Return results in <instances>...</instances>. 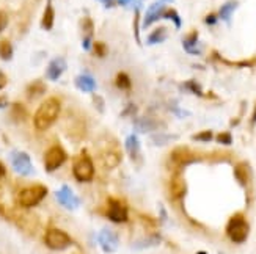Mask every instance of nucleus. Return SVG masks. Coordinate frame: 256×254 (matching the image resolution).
Here are the masks:
<instances>
[{
	"label": "nucleus",
	"mask_w": 256,
	"mask_h": 254,
	"mask_svg": "<svg viewBox=\"0 0 256 254\" xmlns=\"http://www.w3.org/2000/svg\"><path fill=\"white\" fill-rule=\"evenodd\" d=\"M107 217L110 222L114 223H126L129 218V212L128 207L116 200H110L108 201V211H107Z\"/></svg>",
	"instance_id": "6e6552de"
},
{
	"label": "nucleus",
	"mask_w": 256,
	"mask_h": 254,
	"mask_svg": "<svg viewBox=\"0 0 256 254\" xmlns=\"http://www.w3.org/2000/svg\"><path fill=\"white\" fill-rule=\"evenodd\" d=\"M238 5L239 3L236 2V0H230V2H226L225 5H222V8L218 11V16L224 19V20H230V17L232 16V13L236 11Z\"/></svg>",
	"instance_id": "6ab92c4d"
},
{
	"label": "nucleus",
	"mask_w": 256,
	"mask_h": 254,
	"mask_svg": "<svg viewBox=\"0 0 256 254\" xmlns=\"http://www.w3.org/2000/svg\"><path fill=\"white\" fill-rule=\"evenodd\" d=\"M187 193V184L181 174H174L170 181V195L174 200H182Z\"/></svg>",
	"instance_id": "ddd939ff"
},
{
	"label": "nucleus",
	"mask_w": 256,
	"mask_h": 254,
	"mask_svg": "<svg viewBox=\"0 0 256 254\" xmlns=\"http://www.w3.org/2000/svg\"><path fill=\"white\" fill-rule=\"evenodd\" d=\"M217 143H220V145H224V146H230L231 143H232V137L230 132H222V134H218L216 137Z\"/></svg>",
	"instance_id": "c756f323"
},
{
	"label": "nucleus",
	"mask_w": 256,
	"mask_h": 254,
	"mask_svg": "<svg viewBox=\"0 0 256 254\" xmlns=\"http://www.w3.org/2000/svg\"><path fill=\"white\" fill-rule=\"evenodd\" d=\"M98 244L106 253H115L118 250V237L114 231L110 229H102L98 234Z\"/></svg>",
	"instance_id": "9d476101"
},
{
	"label": "nucleus",
	"mask_w": 256,
	"mask_h": 254,
	"mask_svg": "<svg viewBox=\"0 0 256 254\" xmlns=\"http://www.w3.org/2000/svg\"><path fill=\"white\" fill-rule=\"evenodd\" d=\"M11 115H13V118L16 121H24L26 116H27V112H26V108L22 107L20 104H14L13 110H11Z\"/></svg>",
	"instance_id": "bb28decb"
},
{
	"label": "nucleus",
	"mask_w": 256,
	"mask_h": 254,
	"mask_svg": "<svg viewBox=\"0 0 256 254\" xmlns=\"http://www.w3.org/2000/svg\"><path fill=\"white\" fill-rule=\"evenodd\" d=\"M164 2H172V0H164Z\"/></svg>",
	"instance_id": "a19ab883"
},
{
	"label": "nucleus",
	"mask_w": 256,
	"mask_h": 254,
	"mask_svg": "<svg viewBox=\"0 0 256 254\" xmlns=\"http://www.w3.org/2000/svg\"><path fill=\"white\" fill-rule=\"evenodd\" d=\"M170 159H172V162L174 165H178V167H186V165H190V163H194L196 160L194 154L187 148H176L172 152Z\"/></svg>",
	"instance_id": "f8f14e48"
},
{
	"label": "nucleus",
	"mask_w": 256,
	"mask_h": 254,
	"mask_svg": "<svg viewBox=\"0 0 256 254\" xmlns=\"http://www.w3.org/2000/svg\"><path fill=\"white\" fill-rule=\"evenodd\" d=\"M164 11H165V8H164V5H162L160 2L151 5V6L148 8V11H146V16H144L143 27H150V25L152 24V22H156L159 17H162V16H164Z\"/></svg>",
	"instance_id": "2eb2a0df"
},
{
	"label": "nucleus",
	"mask_w": 256,
	"mask_h": 254,
	"mask_svg": "<svg viewBox=\"0 0 256 254\" xmlns=\"http://www.w3.org/2000/svg\"><path fill=\"white\" fill-rule=\"evenodd\" d=\"M64 71H66V61L62 57H58V58H54L49 63L46 75H48L49 80H58Z\"/></svg>",
	"instance_id": "4468645a"
},
{
	"label": "nucleus",
	"mask_w": 256,
	"mask_h": 254,
	"mask_svg": "<svg viewBox=\"0 0 256 254\" xmlns=\"http://www.w3.org/2000/svg\"><path fill=\"white\" fill-rule=\"evenodd\" d=\"M62 110V104L58 99L49 97L46 99L36 110L35 116H33V124L38 130H48L55 121H57Z\"/></svg>",
	"instance_id": "f257e3e1"
},
{
	"label": "nucleus",
	"mask_w": 256,
	"mask_h": 254,
	"mask_svg": "<svg viewBox=\"0 0 256 254\" xmlns=\"http://www.w3.org/2000/svg\"><path fill=\"white\" fill-rule=\"evenodd\" d=\"M234 178L238 181V184L244 189H247L252 182V168L247 162H240L234 167Z\"/></svg>",
	"instance_id": "9b49d317"
},
{
	"label": "nucleus",
	"mask_w": 256,
	"mask_h": 254,
	"mask_svg": "<svg viewBox=\"0 0 256 254\" xmlns=\"http://www.w3.org/2000/svg\"><path fill=\"white\" fill-rule=\"evenodd\" d=\"M172 140H174V137L165 135V134H159V135H154V137H152L154 145H158V146H164V145H166L168 141H172Z\"/></svg>",
	"instance_id": "7c9ffc66"
},
{
	"label": "nucleus",
	"mask_w": 256,
	"mask_h": 254,
	"mask_svg": "<svg viewBox=\"0 0 256 254\" xmlns=\"http://www.w3.org/2000/svg\"><path fill=\"white\" fill-rule=\"evenodd\" d=\"M94 52L98 53V57H104L106 52H107L106 44H102V42H96V44H94Z\"/></svg>",
	"instance_id": "473e14b6"
},
{
	"label": "nucleus",
	"mask_w": 256,
	"mask_h": 254,
	"mask_svg": "<svg viewBox=\"0 0 256 254\" xmlns=\"http://www.w3.org/2000/svg\"><path fill=\"white\" fill-rule=\"evenodd\" d=\"M165 38H166V30H165V27H160L158 30H154L148 36V42L150 44H158V42H162Z\"/></svg>",
	"instance_id": "393cba45"
},
{
	"label": "nucleus",
	"mask_w": 256,
	"mask_h": 254,
	"mask_svg": "<svg viewBox=\"0 0 256 254\" xmlns=\"http://www.w3.org/2000/svg\"><path fill=\"white\" fill-rule=\"evenodd\" d=\"M66 159H68V156H66L64 149L58 145H55L50 149H48V152L44 154V170H46L48 173L58 170L66 162Z\"/></svg>",
	"instance_id": "423d86ee"
},
{
	"label": "nucleus",
	"mask_w": 256,
	"mask_h": 254,
	"mask_svg": "<svg viewBox=\"0 0 256 254\" xmlns=\"http://www.w3.org/2000/svg\"><path fill=\"white\" fill-rule=\"evenodd\" d=\"M0 58L8 61L13 58V46L8 39H2L0 41Z\"/></svg>",
	"instance_id": "5701e85b"
},
{
	"label": "nucleus",
	"mask_w": 256,
	"mask_h": 254,
	"mask_svg": "<svg viewBox=\"0 0 256 254\" xmlns=\"http://www.w3.org/2000/svg\"><path fill=\"white\" fill-rule=\"evenodd\" d=\"M162 17L172 19V20L174 22V25H176L178 28L181 27V17H180V14H178L174 9H165V11H164V16H162Z\"/></svg>",
	"instance_id": "cd10ccee"
},
{
	"label": "nucleus",
	"mask_w": 256,
	"mask_h": 254,
	"mask_svg": "<svg viewBox=\"0 0 256 254\" xmlns=\"http://www.w3.org/2000/svg\"><path fill=\"white\" fill-rule=\"evenodd\" d=\"M187 88H188V90H190L192 93L198 94V96H202V94H203V91H202V88H200V85H198L196 82H194V80L187 82Z\"/></svg>",
	"instance_id": "2f4dec72"
},
{
	"label": "nucleus",
	"mask_w": 256,
	"mask_h": 254,
	"mask_svg": "<svg viewBox=\"0 0 256 254\" xmlns=\"http://www.w3.org/2000/svg\"><path fill=\"white\" fill-rule=\"evenodd\" d=\"M11 165H13V168L18 174L20 176H30L33 174V165H32V160L28 157V154L22 152V151H14L11 154Z\"/></svg>",
	"instance_id": "0eeeda50"
},
{
	"label": "nucleus",
	"mask_w": 256,
	"mask_h": 254,
	"mask_svg": "<svg viewBox=\"0 0 256 254\" xmlns=\"http://www.w3.org/2000/svg\"><path fill=\"white\" fill-rule=\"evenodd\" d=\"M54 20H55V11H54L52 3L48 2L46 9H44V13H42L41 27H42L44 30H52V27H54Z\"/></svg>",
	"instance_id": "f3484780"
},
{
	"label": "nucleus",
	"mask_w": 256,
	"mask_h": 254,
	"mask_svg": "<svg viewBox=\"0 0 256 254\" xmlns=\"http://www.w3.org/2000/svg\"><path fill=\"white\" fill-rule=\"evenodd\" d=\"M8 25V14L5 11H0V33H2Z\"/></svg>",
	"instance_id": "72a5a7b5"
},
{
	"label": "nucleus",
	"mask_w": 256,
	"mask_h": 254,
	"mask_svg": "<svg viewBox=\"0 0 256 254\" xmlns=\"http://www.w3.org/2000/svg\"><path fill=\"white\" fill-rule=\"evenodd\" d=\"M76 86L84 93H92V91H94V88H96V82L92 79L90 75L82 74L79 77H76Z\"/></svg>",
	"instance_id": "dca6fc26"
},
{
	"label": "nucleus",
	"mask_w": 256,
	"mask_h": 254,
	"mask_svg": "<svg viewBox=\"0 0 256 254\" xmlns=\"http://www.w3.org/2000/svg\"><path fill=\"white\" fill-rule=\"evenodd\" d=\"M55 196H57V201H58L63 207L70 209V211H74V209H77V207L80 206L79 198L76 196V193L70 189L68 185H63L60 190H57Z\"/></svg>",
	"instance_id": "1a4fd4ad"
},
{
	"label": "nucleus",
	"mask_w": 256,
	"mask_h": 254,
	"mask_svg": "<svg viewBox=\"0 0 256 254\" xmlns=\"http://www.w3.org/2000/svg\"><path fill=\"white\" fill-rule=\"evenodd\" d=\"M44 93H46V85H44L42 82L36 80V82H32L28 86H27V96L28 97H38V96H42Z\"/></svg>",
	"instance_id": "4be33fe9"
},
{
	"label": "nucleus",
	"mask_w": 256,
	"mask_h": 254,
	"mask_svg": "<svg viewBox=\"0 0 256 254\" xmlns=\"http://www.w3.org/2000/svg\"><path fill=\"white\" fill-rule=\"evenodd\" d=\"M5 83H6V79H5V75L0 72V90H2V88L5 86Z\"/></svg>",
	"instance_id": "c9c22d12"
},
{
	"label": "nucleus",
	"mask_w": 256,
	"mask_h": 254,
	"mask_svg": "<svg viewBox=\"0 0 256 254\" xmlns=\"http://www.w3.org/2000/svg\"><path fill=\"white\" fill-rule=\"evenodd\" d=\"M72 173L79 182H90L94 178V165L88 156H80L74 162Z\"/></svg>",
	"instance_id": "39448f33"
},
{
	"label": "nucleus",
	"mask_w": 256,
	"mask_h": 254,
	"mask_svg": "<svg viewBox=\"0 0 256 254\" xmlns=\"http://www.w3.org/2000/svg\"><path fill=\"white\" fill-rule=\"evenodd\" d=\"M5 105H6V101H5V99L0 97V108H4Z\"/></svg>",
	"instance_id": "58836bf2"
},
{
	"label": "nucleus",
	"mask_w": 256,
	"mask_h": 254,
	"mask_svg": "<svg viewBox=\"0 0 256 254\" xmlns=\"http://www.w3.org/2000/svg\"><path fill=\"white\" fill-rule=\"evenodd\" d=\"M118 2H120L121 5H126V3H129V2H130V0H118Z\"/></svg>",
	"instance_id": "ea45409f"
},
{
	"label": "nucleus",
	"mask_w": 256,
	"mask_h": 254,
	"mask_svg": "<svg viewBox=\"0 0 256 254\" xmlns=\"http://www.w3.org/2000/svg\"><path fill=\"white\" fill-rule=\"evenodd\" d=\"M250 234V225L242 214H236L230 218L226 225V236L234 244H244Z\"/></svg>",
	"instance_id": "f03ea898"
},
{
	"label": "nucleus",
	"mask_w": 256,
	"mask_h": 254,
	"mask_svg": "<svg viewBox=\"0 0 256 254\" xmlns=\"http://www.w3.org/2000/svg\"><path fill=\"white\" fill-rule=\"evenodd\" d=\"M115 83H116V86L120 88V90H129L130 88V79H129V75L128 74H124V72H120L118 75H116V80H115Z\"/></svg>",
	"instance_id": "a878e982"
},
{
	"label": "nucleus",
	"mask_w": 256,
	"mask_h": 254,
	"mask_svg": "<svg viewBox=\"0 0 256 254\" xmlns=\"http://www.w3.org/2000/svg\"><path fill=\"white\" fill-rule=\"evenodd\" d=\"M4 176H5V167H4V163L0 162V179H2Z\"/></svg>",
	"instance_id": "e433bc0d"
},
{
	"label": "nucleus",
	"mask_w": 256,
	"mask_h": 254,
	"mask_svg": "<svg viewBox=\"0 0 256 254\" xmlns=\"http://www.w3.org/2000/svg\"><path fill=\"white\" fill-rule=\"evenodd\" d=\"M254 124H256V107L253 110V116H252V126H254Z\"/></svg>",
	"instance_id": "4c0bfd02"
},
{
	"label": "nucleus",
	"mask_w": 256,
	"mask_h": 254,
	"mask_svg": "<svg viewBox=\"0 0 256 254\" xmlns=\"http://www.w3.org/2000/svg\"><path fill=\"white\" fill-rule=\"evenodd\" d=\"M196 42H198V33L196 31H192L190 35H188L184 41H182V44H184V49L188 52V53H194V55H198L200 53V50L195 47L196 46Z\"/></svg>",
	"instance_id": "412c9836"
},
{
	"label": "nucleus",
	"mask_w": 256,
	"mask_h": 254,
	"mask_svg": "<svg viewBox=\"0 0 256 254\" xmlns=\"http://www.w3.org/2000/svg\"><path fill=\"white\" fill-rule=\"evenodd\" d=\"M204 22H206L208 25H214L216 22H217V16L216 14H209V16H206Z\"/></svg>",
	"instance_id": "f704fd0d"
},
{
	"label": "nucleus",
	"mask_w": 256,
	"mask_h": 254,
	"mask_svg": "<svg viewBox=\"0 0 256 254\" xmlns=\"http://www.w3.org/2000/svg\"><path fill=\"white\" fill-rule=\"evenodd\" d=\"M44 244H46V247L49 250L63 251L72 245V239L66 234L64 231L57 229V228H50V229H48L46 236H44Z\"/></svg>",
	"instance_id": "20e7f679"
},
{
	"label": "nucleus",
	"mask_w": 256,
	"mask_h": 254,
	"mask_svg": "<svg viewBox=\"0 0 256 254\" xmlns=\"http://www.w3.org/2000/svg\"><path fill=\"white\" fill-rule=\"evenodd\" d=\"M126 151L130 156V159H137V156L140 154V141L137 138V135H129L126 140Z\"/></svg>",
	"instance_id": "a211bd4d"
},
{
	"label": "nucleus",
	"mask_w": 256,
	"mask_h": 254,
	"mask_svg": "<svg viewBox=\"0 0 256 254\" xmlns=\"http://www.w3.org/2000/svg\"><path fill=\"white\" fill-rule=\"evenodd\" d=\"M162 242L160 236L158 234H154V236H150L146 239H143L140 242H137L136 245H134V248H137V250H143V248H151V247H158L159 244Z\"/></svg>",
	"instance_id": "aec40b11"
},
{
	"label": "nucleus",
	"mask_w": 256,
	"mask_h": 254,
	"mask_svg": "<svg viewBox=\"0 0 256 254\" xmlns=\"http://www.w3.org/2000/svg\"><path fill=\"white\" fill-rule=\"evenodd\" d=\"M137 129L142 132H152L156 129H159V124L154 119H140L137 123Z\"/></svg>",
	"instance_id": "b1692460"
},
{
	"label": "nucleus",
	"mask_w": 256,
	"mask_h": 254,
	"mask_svg": "<svg viewBox=\"0 0 256 254\" xmlns=\"http://www.w3.org/2000/svg\"><path fill=\"white\" fill-rule=\"evenodd\" d=\"M46 196H48V187L36 184V185H30L27 189L20 190L18 195V203L22 207L30 209V207L38 206Z\"/></svg>",
	"instance_id": "7ed1b4c3"
},
{
	"label": "nucleus",
	"mask_w": 256,
	"mask_h": 254,
	"mask_svg": "<svg viewBox=\"0 0 256 254\" xmlns=\"http://www.w3.org/2000/svg\"><path fill=\"white\" fill-rule=\"evenodd\" d=\"M195 141H204V143H208V141H210L214 138V134L210 130H203V132H198L196 135H194L192 137Z\"/></svg>",
	"instance_id": "c85d7f7f"
}]
</instances>
